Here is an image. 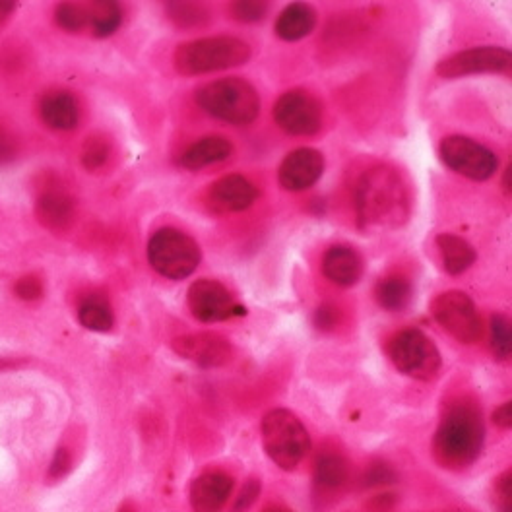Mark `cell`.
Instances as JSON below:
<instances>
[{
    "mask_svg": "<svg viewBox=\"0 0 512 512\" xmlns=\"http://www.w3.org/2000/svg\"><path fill=\"white\" fill-rule=\"evenodd\" d=\"M355 214L363 231H394L412 216V192L404 175L390 167L367 169L355 189Z\"/></svg>",
    "mask_w": 512,
    "mask_h": 512,
    "instance_id": "1",
    "label": "cell"
},
{
    "mask_svg": "<svg viewBox=\"0 0 512 512\" xmlns=\"http://www.w3.org/2000/svg\"><path fill=\"white\" fill-rule=\"evenodd\" d=\"M485 445V423L472 400L450 404L433 437V456L448 470H462L480 458Z\"/></svg>",
    "mask_w": 512,
    "mask_h": 512,
    "instance_id": "2",
    "label": "cell"
},
{
    "mask_svg": "<svg viewBox=\"0 0 512 512\" xmlns=\"http://www.w3.org/2000/svg\"><path fill=\"white\" fill-rule=\"evenodd\" d=\"M251 45L239 37L214 35L183 43L173 53V66L183 76H200L249 63Z\"/></svg>",
    "mask_w": 512,
    "mask_h": 512,
    "instance_id": "3",
    "label": "cell"
},
{
    "mask_svg": "<svg viewBox=\"0 0 512 512\" xmlns=\"http://www.w3.org/2000/svg\"><path fill=\"white\" fill-rule=\"evenodd\" d=\"M194 97L210 117L235 127L255 123L260 113V96L255 86L237 76L204 84L196 90Z\"/></svg>",
    "mask_w": 512,
    "mask_h": 512,
    "instance_id": "4",
    "label": "cell"
},
{
    "mask_svg": "<svg viewBox=\"0 0 512 512\" xmlns=\"http://www.w3.org/2000/svg\"><path fill=\"white\" fill-rule=\"evenodd\" d=\"M260 433L268 458L282 470H295L311 450L307 427L293 412L284 408L264 416Z\"/></svg>",
    "mask_w": 512,
    "mask_h": 512,
    "instance_id": "5",
    "label": "cell"
},
{
    "mask_svg": "<svg viewBox=\"0 0 512 512\" xmlns=\"http://www.w3.org/2000/svg\"><path fill=\"white\" fill-rule=\"evenodd\" d=\"M202 260L198 243L181 229L163 227L148 241V262L167 280L179 282L194 274Z\"/></svg>",
    "mask_w": 512,
    "mask_h": 512,
    "instance_id": "6",
    "label": "cell"
},
{
    "mask_svg": "<svg viewBox=\"0 0 512 512\" xmlns=\"http://www.w3.org/2000/svg\"><path fill=\"white\" fill-rule=\"evenodd\" d=\"M386 353L392 365L406 377L429 383L439 377L443 357L435 342L419 328H406L390 342Z\"/></svg>",
    "mask_w": 512,
    "mask_h": 512,
    "instance_id": "7",
    "label": "cell"
},
{
    "mask_svg": "<svg viewBox=\"0 0 512 512\" xmlns=\"http://www.w3.org/2000/svg\"><path fill=\"white\" fill-rule=\"evenodd\" d=\"M431 315L460 344H478L483 322L472 297L464 291H445L431 303Z\"/></svg>",
    "mask_w": 512,
    "mask_h": 512,
    "instance_id": "8",
    "label": "cell"
},
{
    "mask_svg": "<svg viewBox=\"0 0 512 512\" xmlns=\"http://www.w3.org/2000/svg\"><path fill=\"white\" fill-rule=\"evenodd\" d=\"M439 152L448 169L472 181L491 179L499 167L497 156L487 146L462 134L447 136L441 142Z\"/></svg>",
    "mask_w": 512,
    "mask_h": 512,
    "instance_id": "9",
    "label": "cell"
},
{
    "mask_svg": "<svg viewBox=\"0 0 512 512\" xmlns=\"http://www.w3.org/2000/svg\"><path fill=\"white\" fill-rule=\"evenodd\" d=\"M511 63V51L505 47H474L443 59L437 64V74L448 80L478 74H509Z\"/></svg>",
    "mask_w": 512,
    "mask_h": 512,
    "instance_id": "10",
    "label": "cell"
},
{
    "mask_svg": "<svg viewBox=\"0 0 512 512\" xmlns=\"http://www.w3.org/2000/svg\"><path fill=\"white\" fill-rule=\"evenodd\" d=\"M274 121L291 136H313L322 127V105L305 90H289L274 105Z\"/></svg>",
    "mask_w": 512,
    "mask_h": 512,
    "instance_id": "11",
    "label": "cell"
},
{
    "mask_svg": "<svg viewBox=\"0 0 512 512\" xmlns=\"http://www.w3.org/2000/svg\"><path fill=\"white\" fill-rule=\"evenodd\" d=\"M187 301H189L192 317L204 324L224 322L247 313L245 307L235 301V297L224 284L208 278L196 280L192 284Z\"/></svg>",
    "mask_w": 512,
    "mask_h": 512,
    "instance_id": "12",
    "label": "cell"
},
{
    "mask_svg": "<svg viewBox=\"0 0 512 512\" xmlns=\"http://www.w3.org/2000/svg\"><path fill=\"white\" fill-rule=\"evenodd\" d=\"M173 350L202 369H216L225 365L233 350L224 336L216 332H194L173 340Z\"/></svg>",
    "mask_w": 512,
    "mask_h": 512,
    "instance_id": "13",
    "label": "cell"
},
{
    "mask_svg": "<svg viewBox=\"0 0 512 512\" xmlns=\"http://www.w3.org/2000/svg\"><path fill=\"white\" fill-rule=\"evenodd\" d=\"M324 173V158L315 148H297L286 156L278 169L280 187L289 192H301L317 185Z\"/></svg>",
    "mask_w": 512,
    "mask_h": 512,
    "instance_id": "14",
    "label": "cell"
},
{
    "mask_svg": "<svg viewBox=\"0 0 512 512\" xmlns=\"http://www.w3.org/2000/svg\"><path fill=\"white\" fill-rule=\"evenodd\" d=\"M258 198V189L243 175H225L208 189V208L216 214H237L251 208Z\"/></svg>",
    "mask_w": 512,
    "mask_h": 512,
    "instance_id": "15",
    "label": "cell"
},
{
    "mask_svg": "<svg viewBox=\"0 0 512 512\" xmlns=\"http://www.w3.org/2000/svg\"><path fill=\"white\" fill-rule=\"evenodd\" d=\"M365 272L363 256L350 245H334L322 256V274L340 288H352Z\"/></svg>",
    "mask_w": 512,
    "mask_h": 512,
    "instance_id": "16",
    "label": "cell"
},
{
    "mask_svg": "<svg viewBox=\"0 0 512 512\" xmlns=\"http://www.w3.org/2000/svg\"><path fill=\"white\" fill-rule=\"evenodd\" d=\"M233 491V480L225 472H206L192 481V512H220L229 501Z\"/></svg>",
    "mask_w": 512,
    "mask_h": 512,
    "instance_id": "17",
    "label": "cell"
},
{
    "mask_svg": "<svg viewBox=\"0 0 512 512\" xmlns=\"http://www.w3.org/2000/svg\"><path fill=\"white\" fill-rule=\"evenodd\" d=\"M74 210V198L61 185H47L35 202L39 222L53 231H63L72 224Z\"/></svg>",
    "mask_w": 512,
    "mask_h": 512,
    "instance_id": "18",
    "label": "cell"
},
{
    "mask_svg": "<svg viewBox=\"0 0 512 512\" xmlns=\"http://www.w3.org/2000/svg\"><path fill=\"white\" fill-rule=\"evenodd\" d=\"M43 123L53 130H72L80 121V105L70 92H49L39 103Z\"/></svg>",
    "mask_w": 512,
    "mask_h": 512,
    "instance_id": "19",
    "label": "cell"
},
{
    "mask_svg": "<svg viewBox=\"0 0 512 512\" xmlns=\"http://www.w3.org/2000/svg\"><path fill=\"white\" fill-rule=\"evenodd\" d=\"M317 26V10L307 2L288 4L274 26V32L284 41H299L311 35Z\"/></svg>",
    "mask_w": 512,
    "mask_h": 512,
    "instance_id": "20",
    "label": "cell"
},
{
    "mask_svg": "<svg viewBox=\"0 0 512 512\" xmlns=\"http://www.w3.org/2000/svg\"><path fill=\"white\" fill-rule=\"evenodd\" d=\"M231 154H233V146L225 136H204L181 154L179 163L189 171H198L208 165L229 160Z\"/></svg>",
    "mask_w": 512,
    "mask_h": 512,
    "instance_id": "21",
    "label": "cell"
},
{
    "mask_svg": "<svg viewBox=\"0 0 512 512\" xmlns=\"http://www.w3.org/2000/svg\"><path fill=\"white\" fill-rule=\"evenodd\" d=\"M437 247L443 258V266L450 276H460L468 268L474 266L478 253L476 249L462 237L454 233H441L437 237Z\"/></svg>",
    "mask_w": 512,
    "mask_h": 512,
    "instance_id": "22",
    "label": "cell"
},
{
    "mask_svg": "<svg viewBox=\"0 0 512 512\" xmlns=\"http://www.w3.org/2000/svg\"><path fill=\"white\" fill-rule=\"evenodd\" d=\"M350 476L348 460L336 450L320 452L315 464V483L322 491L340 489Z\"/></svg>",
    "mask_w": 512,
    "mask_h": 512,
    "instance_id": "23",
    "label": "cell"
},
{
    "mask_svg": "<svg viewBox=\"0 0 512 512\" xmlns=\"http://www.w3.org/2000/svg\"><path fill=\"white\" fill-rule=\"evenodd\" d=\"M375 297H377V303L383 307L384 311L400 313L412 303L414 288H412L408 278L390 276V278H384L377 284Z\"/></svg>",
    "mask_w": 512,
    "mask_h": 512,
    "instance_id": "24",
    "label": "cell"
},
{
    "mask_svg": "<svg viewBox=\"0 0 512 512\" xmlns=\"http://www.w3.org/2000/svg\"><path fill=\"white\" fill-rule=\"evenodd\" d=\"M78 320L84 328L92 332H109L115 324L113 309L105 295L92 293L84 297V301L78 307Z\"/></svg>",
    "mask_w": 512,
    "mask_h": 512,
    "instance_id": "25",
    "label": "cell"
},
{
    "mask_svg": "<svg viewBox=\"0 0 512 512\" xmlns=\"http://www.w3.org/2000/svg\"><path fill=\"white\" fill-rule=\"evenodd\" d=\"M90 30L96 37H111L123 24V8L111 0H99L88 4Z\"/></svg>",
    "mask_w": 512,
    "mask_h": 512,
    "instance_id": "26",
    "label": "cell"
},
{
    "mask_svg": "<svg viewBox=\"0 0 512 512\" xmlns=\"http://www.w3.org/2000/svg\"><path fill=\"white\" fill-rule=\"evenodd\" d=\"M165 10L179 28H202L212 20V12L200 2H169Z\"/></svg>",
    "mask_w": 512,
    "mask_h": 512,
    "instance_id": "27",
    "label": "cell"
},
{
    "mask_svg": "<svg viewBox=\"0 0 512 512\" xmlns=\"http://www.w3.org/2000/svg\"><path fill=\"white\" fill-rule=\"evenodd\" d=\"M55 20L59 28L68 33H80L90 26L88 4L80 2H61L55 8Z\"/></svg>",
    "mask_w": 512,
    "mask_h": 512,
    "instance_id": "28",
    "label": "cell"
},
{
    "mask_svg": "<svg viewBox=\"0 0 512 512\" xmlns=\"http://www.w3.org/2000/svg\"><path fill=\"white\" fill-rule=\"evenodd\" d=\"M489 346L499 361H507L512 353L511 320L505 315H493L489 326Z\"/></svg>",
    "mask_w": 512,
    "mask_h": 512,
    "instance_id": "29",
    "label": "cell"
},
{
    "mask_svg": "<svg viewBox=\"0 0 512 512\" xmlns=\"http://www.w3.org/2000/svg\"><path fill=\"white\" fill-rule=\"evenodd\" d=\"M111 156V146L105 138L101 136H92L82 148V165L90 171L101 169Z\"/></svg>",
    "mask_w": 512,
    "mask_h": 512,
    "instance_id": "30",
    "label": "cell"
},
{
    "mask_svg": "<svg viewBox=\"0 0 512 512\" xmlns=\"http://www.w3.org/2000/svg\"><path fill=\"white\" fill-rule=\"evenodd\" d=\"M268 2L264 0H235L231 6H229V12L231 16L237 20V22H245V24H255L260 22L266 12H268Z\"/></svg>",
    "mask_w": 512,
    "mask_h": 512,
    "instance_id": "31",
    "label": "cell"
},
{
    "mask_svg": "<svg viewBox=\"0 0 512 512\" xmlns=\"http://www.w3.org/2000/svg\"><path fill=\"white\" fill-rule=\"evenodd\" d=\"M396 472L388 466V464H384V462H377V464H373L367 472H365V476H363V483L367 485V487H381V485H388V483H394L396 481Z\"/></svg>",
    "mask_w": 512,
    "mask_h": 512,
    "instance_id": "32",
    "label": "cell"
},
{
    "mask_svg": "<svg viewBox=\"0 0 512 512\" xmlns=\"http://www.w3.org/2000/svg\"><path fill=\"white\" fill-rule=\"evenodd\" d=\"M493 501L497 512H512V481L511 472L503 474L497 483H495V491H493Z\"/></svg>",
    "mask_w": 512,
    "mask_h": 512,
    "instance_id": "33",
    "label": "cell"
},
{
    "mask_svg": "<svg viewBox=\"0 0 512 512\" xmlns=\"http://www.w3.org/2000/svg\"><path fill=\"white\" fill-rule=\"evenodd\" d=\"M258 495H260V481H245V485L241 487L239 497H237V501H235V505H233V512L249 511V509L255 505Z\"/></svg>",
    "mask_w": 512,
    "mask_h": 512,
    "instance_id": "34",
    "label": "cell"
},
{
    "mask_svg": "<svg viewBox=\"0 0 512 512\" xmlns=\"http://www.w3.org/2000/svg\"><path fill=\"white\" fill-rule=\"evenodd\" d=\"M14 291H16V295H18L20 299H24V301H35V299H39V297L43 295V284H41V280L35 278V276H26V278H20V280L16 282Z\"/></svg>",
    "mask_w": 512,
    "mask_h": 512,
    "instance_id": "35",
    "label": "cell"
},
{
    "mask_svg": "<svg viewBox=\"0 0 512 512\" xmlns=\"http://www.w3.org/2000/svg\"><path fill=\"white\" fill-rule=\"evenodd\" d=\"M72 466V458H70V452L66 448H59L49 464V478L51 480H61L63 476L68 474Z\"/></svg>",
    "mask_w": 512,
    "mask_h": 512,
    "instance_id": "36",
    "label": "cell"
},
{
    "mask_svg": "<svg viewBox=\"0 0 512 512\" xmlns=\"http://www.w3.org/2000/svg\"><path fill=\"white\" fill-rule=\"evenodd\" d=\"M16 156H18V148L12 134L0 125V165L10 163Z\"/></svg>",
    "mask_w": 512,
    "mask_h": 512,
    "instance_id": "37",
    "label": "cell"
},
{
    "mask_svg": "<svg viewBox=\"0 0 512 512\" xmlns=\"http://www.w3.org/2000/svg\"><path fill=\"white\" fill-rule=\"evenodd\" d=\"M315 324L320 330H332L338 324V309L334 305H322L315 313Z\"/></svg>",
    "mask_w": 512,
    "mask_h": 512,
    "instance_id": "38",
    "label": "cell"
},
{
    "mask_svg": "<svg viewBox=\"0 0 512 512\" xmlns=\"http://www.w3.org/2000/svg\"><path fill=\"white\" fill-rule=\"evenodd\" d=\"M493 423L499 427V429H511L512 425V404L511 402H505L501 404L495 412H493Z\"/></svg>",
    "mask_w": 512,
    "mask_h": 512,
    "instance_id": "39",
    "label": "cell"
},
{
    "mask_svg": "<svg viewBox=\"0 0 512 512\" xmlns=\"http://www.w3.org/2000/svg\"><path fill=\"white\" fill-rule=\"evenodd\" d=\"M14 10H16L14 2H0V24H4Z\"/></svg>",
    "mask_w": 512,
    "mask_h": 512,
    "instance_id": "40",
    "label": "cell"
},
{
    "mask_svg": "<svg viewBox=\"0 0 512 512\" xmlns=\"http://www.w3.org/2000/svg\"><path fill=\"white\" fill-rule=\"evenodd\" d=\"M14 367H20V363L12 361V359H0V371H8V369H14Z\"/></svg>",
    "mask_w": 512,
    "mask_h": 512,
    "instance_id": "41",
    "label": "cell"
},
{
    "mask_svg": "<svg viewBox=\"0 0 512 512\" xmlns=\"http://www.w3.org/2000/svg\"><path fill=\"white\" fill-rule=\"evenodd\" d=\"M503 187H505V192L507 194H511V165L505 169V177H503Z\"/></svg>",
    "mask_w": 512,
    "mask_h": 512,
    "instance_id": "42",
    "label": "cell"
},
{
    "mask_svg": "<svg viewBox=\"0 0 512 512\" xmlns=\"http://www.w3.org/2000/svg\"><path fill=\"white\" fill-rule=\"evenodd\" d=\"M262 512H293L288 507H282V505H272V507H266Z\"/></svg>",
    "mask_w": 512,
    "mask_h": 512,
    "instance_id": "43",
    "label": "cell"
},
{
    "mask_svg": "<svg viewBox=\"0 0 512 512\" xmlns=\"http://www.w3.org/2000/svg\"><path fill=\"white\" fill-rule=\"evenodd\" d=\"M119 512H136L134 511V509H132V505H125V507H123V509H121V511Z\"/></svg>",
    "mask_w": 512,
    "mask_h": 512,
    "instance_id": "44",
    "label": "cell"
}]
</instances>
